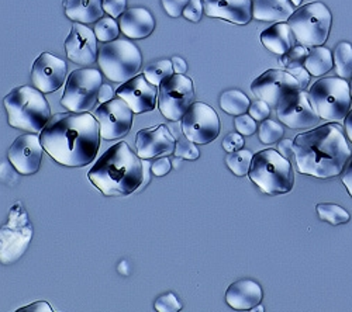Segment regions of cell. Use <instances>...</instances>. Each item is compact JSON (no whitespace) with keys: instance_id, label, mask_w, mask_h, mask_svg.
<instances>
[{"instance_id":"1","label":"cell","mask_w":352,"mask_h":312,"mask_svg":"<svg viewBox=\"0 0 352 312\" xmlns=\"http://www.w3.org/2000/svg\"><path fill=\"white\" fill-rule=\"evenodd\" d=\"M100 127L89 112H58L48 120L40 139L45 152L60 165L82 167L94 162L100 147Z\"/></svg>"},{"instance_id":"2","label":"cell","mask_w":352,"mask_h":312,"mask_svg":"<svg viewBox=\"0 0 352 312\" xmlns=\"http://www.w3.org/2000/svg\"><path fill=\"white\" fill-rule=\"evenodd\" d=\"M351 154L345 135L337 124L321 125L293 141V159L298 170L318 179L340 176Z\"/></svg>"},{"instance_id":"3","label":"cell","mask_w":352,"mask_h":312,"mask_svg":"<svg viewBox=\"0 0 352 312\" xmlns=\"http://www.w3.org/2000/svg\"><path fill=\"white\" fill-rule=\"evenodd\" d=\"M87 178L104 195L131 194L142 183V159L127 143H119L98 159Z\"/></svg>"},{"instance_id":"4","label":"cell","mask_w":352,"mask_h":312,"mask_svg":"<svg viewBox=\"0 0 352 312\" xmlns=\"http://www.w3.org/2000/svg\"><path fill=\"white\" fill-rule=\"evenodd\" d=\"M9 125L25 132L40 134L51 119V108L44 93L37 88L19 86L5 99Z\"/></svg>"},{"instance_id":"5","label":"cell","mask_w":352,"mask_h":312,"mask_svg":"<svg viewBox=\"0 0 352 312\" xmlns=\"http://www.w3.org/2000/svg\"><path fill=\"white\" fill-rule=\"evenodd\" d=\"M248 176L267 194L289 193L295 184L290 162L274 149L261 151L254 155Z\"/></svg>"},{"instance_id":"6","label":"cell","mask_w":352,"mask_h":312,"mask_svg":"<svg viewBox=\"0 0 352 312\" xmlns=\"http://www.w3.org/2000/svg\"><path fill=\"white\" fill-rule=\"evenodd\" d=\"M313 110L321 120L344 121L351 110L349 83L342 77L317 80L307 93Z\"/></svg>"},{"instance_id":"7","label":"cell","mask_w":352,"mask_h":312,"mask_svg":"<svg viewBox=\"0 0 352 312\" xmlns=\"http://www.w3.org/2000/svg\"><path fill=\"white\" fill-rule=\"evenodd\" d=\"M98 64L109 80L124 83L138 75L142 56L134 43L117 38L103 43L98 51Z\"/></svg>"},{"instance_id":"8","label":"cell","mask_w":352,"mask_h":312,"mask_svg":"<svg viewBox=\"0 0 352 312\" xmlns=\"http://www.w3.org/2000/svg\"><path fill=\"white\" fill-rule=\"evenodd\" d=\"M333 16L329 8L321 3H309L295 10L287 24L290 25L296 41L303 47H321L329 38Z\"/></svg>"},{"instance_id":"9","label":"cell","mask_w":352,"mask_h":312,"mask_svg":"<svg viewBox=\"0 0 352 312\" xmlns=\"http://www.w3.org/2000/svg\"><path fill=\"white\" fill-rule=\"evenodd\" d=\"M33 225L20 202L9 211V219L0 226V263L12 265L27 252L33 239Z\"/></svg>"},{"instance_id":"10","label":"cell","mask_w":352,"mask_h":312,"mask_svg":"<svg viewBox=\"0 0 352 312\" xmlns=\"http://www.w3.org/2000/svg\"><path fill=\"white\" fill-rule=\"evenodd\" d=\"M102 84L103 76L99 69H76L67 79L61 104L74 112L91 111Z\"/></svg>"},{"instance_id":"11","label":"cell","mask_w":352,"mask_h":312,"mask_svg":"<svg viewBox=\"0 0 352 312\" xmlns=\"http://www.w3.org/2000/svg\"><path fill=\"white\" fill-rule=\"evenodd\" d=\"M193 103L195 89L188 76L173 73L160 84L158 107L166 120L179 121Z\"/></svg>"},{"instance_id":"12","label":"cell","mask_w":352,"mask_h":312,"mask_svg":"<svg viewBox=\"0 0 352 312\" xmlns=\"http://www.w3.org/2000/svg\"><path fill=\"white\" fill-rule=\"evenodd\" d=\"M181 130L195 144H210L220 134V119L206 103H193L181 119Z\"/></svg>"},{"instance_id":"13","label":"cell","mask_w":352,"mask_h":312,"mask_svg":"<svg viewBox=\"0 0 352 312\" xmlns=\"http://www.w3.org/2000/svg\"><path fill=\"white\" fill-rule=\"evenodd\" d=\"M133 110L120 97L102 103L94 112L100 127V136L106 141L127 135L133 127Z\"/></svg>"},{"instance_id":"14","label":"cell","mask_w":352,"mask_h":312,"mask_svg":"<svg viewBox=\"0 0 352 312\" xmlns=\"http://www.w3.org/2000/svg\"><path fill=\"white\" fill-rule=\"evenodd\" d=\"M276 112L280 123L293 130L317 125L321 120L313 110L307 93L300 89L286 93L276 106Z\"/></svg>"},{"instance_id":"15","label":"cell","mask_w":352,"mask_h":312,"mask_svg":"<svg viewBox=\"0 0 352 312\" xmlns=\"http://www.w3.org/2000/svg\"><path fill=\"white\" fill-rule=\"evenodd\" d=\"M44 148L40 135L24 134L14 139L8 152V159L20 175H34L40 170Z\"/></svg>"},{"instance_id":"16","label":"cell","mask_w":352,"mask_h":312,"mask_svg":"<svg viewBox=\"0 0 352 312\" xmlns=\"http://www.w3.org/2000/svg\"><path fill=\"white\" fill-rule=\"evenodd\" d=\"M296 89H299V83L295 76L287 71L275 69L262 73L251 84L255 97L268 103L270 107H276L286 93Z\"/></svg>"},{"instance_id":"17","label":"cell","mask_w":352,"mask_h":312,"mask_svg":"<svg viewBox=\"0 0 352 312\" xmlns=\"http://www.w3.org/2000/svg\"><path fill=\"white\" fill-rule=\"evenodd\" d=\"M67 62L58 56L43 52L33 64L32 82L43 93H52L60 89L67 80Z\"/></svg>"},{"instance_id":"18","label":"cell","mask_w":352,"mask_h":312,"mask_svg":"<svg viewBox=\"0 0 352 312\" xmlns=\"http://www.w3.org/2000/svg\"><path fill=\"white\" fill-rule=\"evenodd\" d=\"M65 51L71 62L91 67L98 61V38L95 32L82 23H74L65 40Z\"/></svg>"},{"instance_id":"19","label":"cell","mask_w":352,"mask_h":312,"mask_svg":"<svg viewBox=\"0 0 352 312\" xmlns=\"http://www.w3.org/2000/svg\"><path fill=\"white\" fill-rule=\"evenodd\" d=\"M116 96L123 99L134 115H141V112L153 111L155 108L158 91L155 84L146 80L144 75H137L124 82L116 91Z\"/></svg>"},{"instance_id":"20","label":"cell","mask_w":352,"mask_h":312,"mask_svg":"<svg viewBox=\"0 0 352 312\" xmlns=\"http://www.w3.org/2000/svg\"><path fill=\"white\" fill-rule=\"evenodd\" d=\"M175 136L165 125L144 128L137 132L135 149L141 159H153L175 149Z\"/></svg>"},{"instance_id":"21","label":"cell","mask_w":352,"mask_h":312,"mask_svg":"<svg viewBox=\"0 0 352 312\" xmlns=\"http://www.w3.org/2000/svg\"><path fill=\"white\" fill-rule=\"evenodd\" d=\"M206 16L236 24H248L252 19L251 0H201Z\"/></svg>"},{"instance_id":"22","label":"cell","mask_w":352,"mask_h":312,"mask_svg":"<svg viewBox=\"0 0 352 312\" xmlns=\"http://www.w3.org/2000/svg\"><path fill=\"white\" fill-rule=\"evenodd\" d=\"M262 297H263V293L261 286L256 281L250 278L232 283L226 291V302L232 309H239V311L252 309L254 307L261 304Z\"/></svg>"},{"instance_id":"23","label":"cell","mask_w":352,"mask_h":312,"mask_svg":"<svg viewBox=\"0 0 352 312\" xmlns=\"http://www.w3.org/2000/svg\"><path fill=\"white\" fill-rule=\"evenodd\" d=\"M120 30L124 36L133 40H142L153 34L155 19L150 10L144 8L127 9L119 20Z\"/></svg>"},{"instance_id":"24","label":"cell","mask_w":352,"mask_h":312,"mask_svg":"<svg viewBox=\"0 0 352 312\" xmlns=\"http://www.w3.org/2000/svg\"><path fill=\"white\" fill-rule=\"evenodd\" d=\"M293 13L295 5L290 0H252V17L259 21H287Z\"/></svg>"},{"instance_id":"25","label":"cell","mask_w":352,"mask_h":312,"mask_svg":"<svg viewBox=\"0 0 352 312\" xmlns=\"http://www.w3.org/2000/svg\"><path fill=\"white\" fill-rule=\"evenodd\" d=\"M261 41L271 52L276 55H285L296 44L295 34H293L287 21H280L271 25L261 33Z\"/></svg>"},{"instance_id":"26","label":"cell","mask_w":352,"mask_h":312,"mask_svg":"<svg viewBox=\"0 0 352 312\" xmlns=\"http://www.w3.org/2000/svg\"><path fill=\"white\" fill-rule=\"evenodd\" d=\"M65 16L74 23L91 24L103 17V0H65Z\"/></svg>"},{"instance_id":"27","label":"cell","mask_w":352,"mask_h":312,"mask_svg":"<svg viewBox=\"0 0 352 312\" xmlns=\"http://www.w3.org/2000/svg\"><path fill=\"white\" fill-rule=\"evenodd\" d=\"M334 67L333 53L324 47H313L305 60V68L313 76H322Z\"/></svg>"},{"instance_id":"28","label":"cell","mask_w":352,"mask_h":312,"mask_svg":"<svg viewBox=\"0 0 352 312\" xmlns=\"http://www.w3.org/2000/svg\"><path fill=\"white\" fill-rule=\"evenodd\" d=\"M251 106L250 99L237 89H231L226 91L220 96V107L223 111H226L227 115L231 116H241L245 115Z\"/></svg>"},{"instance_id":"29","label":"cell","mask_w":352,"mask_h":312,"mask_svg":"<svg viewBox=\"0 0 352 312\" xmlns=\"http://www.w3.org/2000/svg\"><path fill=\"white\" fill-rule=\"evenodd\" d=\"M334 65H336V72L338 77H342L345 80L352 77V45L349 43H340L336 47L334 55Z\"/></svg>"},{"instance_id":"30","label":"cell","mask_w":352,"mask_h":312,"mask_svg":"<svg viewBox=\"0 0 352 312\" xmlns=\"http://www.w3.org/2000/svg\"><path fill=\"white\" fill-rule=\"evenodd\" d=\"M252 158H254V155L250 151L240 149L236 152H230L226 156V165L228 166V169L234 175L243 178V176L248 175V172H250Z\"/></svg>"},{"instance_id":"31","label":"cell","mask_w":352,"mask_h":312,"mask_svg":"<svg viewBox=\"0 0 352 312\" xmlns=\"http://www.w3.org/2000/svg\"><path fill=\"white\" fill-rule=\"evenodd\" d=\"M316 211H317L318 218L321 221H326V222H329L331 225H336V226L346 224L351 219V215L346 210H344L342 207H340L337 204H333V203L318 204L316 207Z\"/></svg>"},{"instance_id":"32","label":"cell","mask_w":352,"mask_h":312,"mask_svg":"<svg viewBox=\"0 0 352 312\" xmlns=\"http://www.w3.org/2000/svg\"><path fill=\"white\" fill-rule=\"evenodd\" d=\"M94 32H95L98 41L110 43V41L117 40V37H119L120 25L111 16H103L98 21H95Z\"/></svg>"},{"instance_id":"33","label":"cell","mask_w":352,"mask_h":312,"mask_svg":"<svg viewBox=\"0 0 352 312\" xmlns=\"http://www.w3.org/2000/svg\"><path fill=\"white\" fill-rule=\"evenodd\" d=\"M172 75H173V67H172V61L169 60L154 62L144 69V76L146 77V80L155 84V86H160L166 77Z\"/></svg>"},{"instance_id":"34","label":"cell","mask_w":352,"mask_h":312,"mask_svg":"<svg viewBox=\"0 0 352 312\" xmlns=\"http://www.w3.org/2000/svg\"><path fill=\"white\" fill-rule=\"evenodd\" d=\"M283 134H285L283 125H280L279 123H276L274 120H268V119L261 123L259 130H258L261 143L267 144V145L278 143V141L283 136Z\"/></svg>"},{"instance_id":"35","label":"cell","mask_w":352,"mask_h":312,"mask_svg":"<svg viewBox=\"0 0 352 312\" xmlns=\"http://www.w3.org/2000/svg\"><path fill=\"white\" fill-rule=\"evenodd\" d=\"M173 155L176 158L181 159H186V160H196L200 156L199 149L196 148L193 141H190L188 136L185 135H179L176 138V144H175V149H173Z\"/></svg>"},{"instance_id":"36","label":"cell","mask_w":352,"mask_h":312,"mask_svg":"<svg viewBox=\"0 0 352 312\" xmlns=\"http://www.w3.org/2000/svg\"><path fill=\"white\" fill-rule=\"evenodd\" d=\"M154 308L158 312H178L182 309V305H181L179 300L175 297V294L166 293L155 300Z\"/></svg>"},{"instance_id":"37","label":"cell","mask_w":352,"mask_h":312,"mask_svg":"<svg viewBox=\"0 0 352 312\" xmlns=\"http://www.w3.org/2000/svg\"><path fill=\"white\" fill-rule=\"evenodd\" d=\"M309 51L306 47L299 45V47H293L290 51H287L285 55H282V58L279 60L280 67H289L292 64H298V62H303L306 60Z\"/></svg>"},{"instance_id":"38","label":"cell","mask_w":352,"mask_h":312,"mask_svg":"<svg viewBox=\"0 0 352 312\" xmlns=\"http://www.w3.org/2000/svg\"><path fill=\"white\" fill-rule=\"evenodd\" d=\"M286 71L296 77L300 91H306L307 89V84L310 82V73L305 68V62L292 64V65L286 67Z\"/></svg>"},{"instance_id":"39","label":"cell","mask_w":352,"mask_h":312,"mask_svg":"<svg viewBox=\"0 0 352 312\" xmlns=\"http://www.w3.org/2000/svg\"><path fill=\"white\" fill-rule=\"evenodd\" d=\"M234 125H236L237 132H240L244 136H250L256 131V123L248 115L236 116V120H234Z\"/></svg>"},{"instance_id":"40","label":"cell","mask_w":352,"mask_h":312,"mask_svg":"<svg viewBox=\"0 0 352 312\" xmlns=\"http://www.w3.org/2000/svg\"><path fill=\"white\" fill-rule=\"evenodd\" d=\"M248 112H250V116H251L255 121H261V123H262L263 120H267V119L270 117V115H271V107H270L268 103L262 101V100H258V101L251 103V106H250V108H248Z\"/></svg>"},{"instance_id":"41","label":"cell","mask_w":352,"mask_h":312,"mask_svg":"<svg viewBox=\"0 0 352 312\" xmlns=\"http://www.w3.org/2000/svg\"><path fill=\"white\" fill-rule=\"evenodd\" d=\"M103 10L113 19L120 17L127 10V0H103Z\"/></svg>"},{"instance_id":"42","label":"cell","mask_w":352,"mask_h":312,"mask_svg":"<svg viewBox=\"0 0 352 312\" xmlns=\"http://www.w3.org/2000/svg\"><path fill=\"white\" fill-rule=\"evenodd\" d=\"M223 148L227 154L236 152L244 148V138L240 132H231L223 139Z\"/></svg>"},{"instance_id":"43","label":"cell","mask_w":352,"mask_h":312,"mask_svg":"<svg viewBox=\"0 0 352 312\" xmlns=\"http://www.w3.org/2000/svg\"><path fill=\"white\" fill-rule=\"evenodd\" d=\"M203 13H204V9H203V2H201V0H189V3L184 9L182 14L189 21L197 23V21H200Z\"/></svg>"},{"instance_id":"44","label":"cell","mask_w":352,"mask_h":312,"mask_svg":"<svg viewBox=\"0 0 352 312\" xmlns=\"http://www.w3.org/2000/svg\"><path fill=\"white\" fill-rule=\"evenodd\" d=\"M161 3L166 14L176 19L184 13V9L189 3V0H161Z\"/></svg>"},{"instance_id":"45","label":"cell","mask_w":352,"mask_h":312,"mask_svg":"<svg viewBox=\"0 0 352 312\" xmlns=\"http://www.w3.org/2000/svg\"><path fill=\"white\" fill-rule=\"evenodd\" d=\"M172 167V163L168 158L162 156V158H158L157 160H154L151 163V170H153V175L161 178V176H165L169 173V170Z\"/></svg>"},{"instance_id":"46","label":"cell","mask_w":352,"mask_h":312,"mask_svg":"<svg viewBox=\"0 0 352 312\" xmlns=\"http://www.w3.org/2000/svg\"><path fill=\"white\" fill-rule=\"evenodd\" d=\"M341 180L344 183V186L346 187L349 195L352 197V154L349 156V159L346 160L342 172H341Z\"/></svg>"},{"instance_id":"47","label":"cell","mask_w":352,"mask_h":312,"mask_svg":"<svg viewBox=\"0 0 352 312\" xmlns=\"http://www.w3.org/2000/svg\"><path fill=\"white\" fill-rule=\"evenodd\" d=\"M278 152L285 156L286 159L293 156V141L292 139H282L278 145Z\"/></svg>"},{"instance_id":"48","label":"cell","mask_w":352,"mask_h":312,"mask_svg":"<svg viewBox=\"0 0 352 312\" xmlns=\"http://www.w3.org/2000/svg\"><path fill=\"white\" fill-rule=\"evenodd\" d=\"M114 96V91L113 88L110 86V84H106L103 83L100 86V91H99V95H98V101L99 103H106V101H110Z\"/></svg>"},{"instance_id":"49","label":"cell","mask_w":352,"mask_h":312,"mask_svg":"<svg viewBox=\"0 0 352 312\" xmlns=\"http://www.w3.org/2000/svg\"><path fill=\"white\" fill-rule=\"evenodd\" d=\"M142 169H144V178H142L141 186L138 187V191L144 190L145 186L151 182V173H153V170H151V165H150L148 159H142Z\"/></svg>"},{"instance_id":"50","label":"cell","mask_w":352,"mask_h":312,"mask_svg":"<svg viewBox=\"0 0 352 312\" xmlns=\"http://www.w3.org/2000/svg\"><path fill=\"white\" fill-rule=\"evenodd\" d=\"M19 311H20V312H21V311H33V312H36V311H43V312H51V311H52V308L50 307V304H48V302L40 301V302H34V304H30V305H28V307L20 308Z\"/></svg>"},{"instance_id":"51","label":"cell","mask_w":352,"mask_h":312,"mask_svg":"<svg viewBox=\"0 0 352 312\" xmlns=\"http://www.w3.org/2000/svg\"><path fill=\"white\" fill-rule=\"evenodd\" d=\"M170 61H172V67H173L175 73L185 75V72L188 71V65L182 58H179V56H173Z\"/></svg>"},{"instance_id":"52","label":"cell","mask_w":352,"mask_h":312,"mask_svg":"<svg viewBox=\"0 0 352 312\" xmlns=\"http://www.w3.org/2000/svg\"><path fill=\"white\" fill-rule=\"evenodd\" d=\"M345 132H346V136L352 141V110H349V112L346 115V117H345Z\"/></svg>"},{"instance_id":"53","label":"cell","mask_w":352,"mask_h":312,"mask_svg":"<svg viewBox=\"0 0 352 312\" xmlns=\"http://www.w3.org/2000/svg\"><path fill=\"white\" fill-rule=\"evenodd\" d=\"M251 311H256V312H263V307L262 305H256V307H254Z\"/></svg>"},{"instance_id":"54","label":"cell","mask_w":352,"mask_h":312,"mask_svg":"<svg viewBox=\"0 0 352 312\" xmlns=\"http://www.w3.org/2000/svg\"><path fill=\"white\" fill-rule=\"evenodd\" d=\"M290 2H292L293 5H295V6H299V5H302L303 0H290Z\"/></svg>"},{"instance_id":"55","label":"cell","mask_w":352,"mask_h":312,"mask_svg":"<svg viewBox=\"0 0 352 312\" xmlns=\"http://www.w3.org/2000/svg\"><path fill=\"white\" fill-rule=\"evenodd\" d=\"M349 91H351V97H352V77H351V83H349Z\"/></svg>"}]
</instances>
